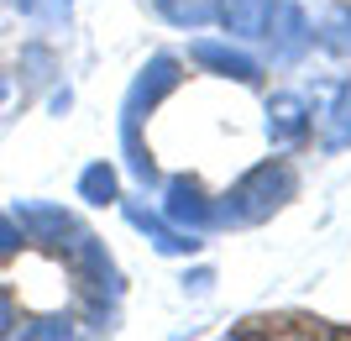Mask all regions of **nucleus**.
Returning a JSON list of instances; mask_svg holds the SVG:
<instances>
[{"instance_id": "obj_1", "label": "nucleus", "mask_w": 351, "mask_h": 341, "mask_svg": "<svg viewBox=\"0 0 351 341\" xmlns=\"http://www.w3.org/2000/svg\"><path fill=\"white\" fill-rule=\"evenodd\" d=\"M293 200V168L283 158L273 163H257L252 174H241L231 194H226V221H267L273 210Z\"/></svg>"}, {"instance_id": "obj_2", "label": "nucleus", "mask_w": 351, "mask_h": 341, "mask_svg": "<svg viewBox=\"0 0 351 341\" xmlns=\"http://www.w3.org/2000/svg\"><path fill=\"white\" fill-rule=\"evenodd\" d=\"M267 43H273V63H293L299 53L309 47V21L304 11L293 5V0H273V16H267V32H263Z\"/></svg>"}, {"instance_id": "obj_3", "label": "nucleus", "mask_w": 351, "mask_h": 341, "mask_svg": "<svg viewBox=\"0 0 351 341\" xmlns=\"http://www.w3.org/2000/svg\"><path fill=\"white\" fill-rule=\"evenodd\" d=\"M173 84H178V63L173 58H152V63H147L142 79H136L132 95H126V126H136L142 110H152V105H158ZM126 126H121V132H126Z\"/></svg>"}, {"instance_id": "obj_4", "label": "nucleus", "mask_w": 351, "mask_h": 341, "mask_svg": "<svg viewBox=\"0 0 351 341\" xmlns=\"http://www.w3.org/2000/svg\"><path fill=\"white\" fill-rule=\"evenodd\" d=\"M162 215H168L178 231H184V226H189V231H205L210 205H205V194H199V184H194V178H173V184H168V200H162Z\"/></svg>"}, {"instance_id": "obj_5", "label": "nucleus", "mask_w": 351, "mask_h": 341, "mask_svg": "<svg viewBox=\"0 0 351 341\" xmlns=\"http://www.w3.org/2000/svg\"><path fill=\"white\" fill-rule=\"evenodd\" d=\"M304 132H309V105L299 95H273V105H267V137H273V148H293Z\"/></svg>"}, {"instance_id": "obj_6", "label": "nucleus", "mask_w": 351, "mask_h": 341, "mask_svg": "<svg viewBox=\"0 0 351 341\" xmlns=\"http://www.w3.org/2000/svg\"><path fill=\"white\" fill-rule=\"evenodd\" d=\"M189 53H194V63H205V69H215V74H231V79H241V84H257V79H263L257 58H247L241 47H226V43H194Z\"/></svg>"}, {"instance_id": "obj_7", "label": "nucleus", "mask_w": 351, "mask_h": 341, "mask_svg": "<svg viewBox=\"0 0 351 341\" xmlns=\"http://www.w3.org/2000/svg\"><path fill=\"white\" fill-rule=\"evenodd\" d=\"M126 221H132L136 231H147L158 252H194V247H199V242H194V237H184V231H178L173 221H168V215H152L147 205H126Z\"/></svg>"}, {"instance_id": "obj_8", "label": "nucleus", "mask_w": 351, "mask_h": 341, "mask_svg": "<svg viewBox=\"0 0 351 341\" xmlns=\"http://www.w3.org/2000/svg\"><path fill=\"white\" fill-rule=\"evenodd\" d=\"M220 27L231 37H263L267 16H273V0H220Z\"/></svg>"}, {"instance_id": "obj_9", "label": "nucleus", "mask_w": 351, "mask_h": 341, "mask_svg": "<svg viewBox=\"0 0 351 341\" xmlns=\"http://www.w3.org/2000/svg\"><path fill=\"white\" fill-rule=\"evenodd\" d=\"M158 11L173 21V27H205V21H215L220 0H158Z\"/></svg>"}, {"instance_id": "obj_10", "label": "nucleus", "mask_w": 351, "mask_h": 341, "mask_svg": "<svg viewBox=\"0 0 351 341\" xmlns=\"http://www.w3.org/2000/svg\"><path fill=\"white\" fill-rule=\"evenodd\" d=\"M79 194H84L89 205H110V200H116V168L110 163H89L84 174H79Z\"/></svg>"}, {"instance_id": "obj_11", "label": "nucleus", "mask_w": 351, "mask_h": 341, "mask_svg": "<svg viewBox=\"0 0 351 341\" xmlns=\"http://www.w3.org/2000/svg\"><path fill=\"white\" fill-rule=\"evenodd\" d=\"M351 142V79L341 84L336 105H330V126H325V148H346Z\"/></svg>"}, {"instance_id": "obj_12", "label": "nucleus", "mask_w": 351, "mask_h": 341, "mask_svg": "<svg viewBox=\"0 0 351 341\" xmlns=\"http://www.w3.org/2000/svg\"><path fill=\"white\" fill-rule=\"evenodd\" d=\"M16 242H21V221H11V215L0 210V252H11Z\"/></svg>"}, {"instance_id": "obj_13", "label": "nucleus", "mask_w": 351, "mask_h": 341, "mask_svg": "<svg viewBox=\"0 0 351 341\" xmlns=\"http://www.w3.org/2000/svg\"><path fill=\"white\" fill-rule=\"evenodd\" d=\"M69 320H37V326H27V336H69Z\"/></svg>"}, {"instance_id": "obj_14", "label": "nucleus", "mask_w": 351, "mask_h": 341, "mask_svg": "<svg viewBox=\"0 0 351 341\" xmlns=\"http://www.w3.org/2000/svg\"><path fill=\"white\" fill-rule=\"evenodd\" d=\"M5 331H11V299L0 294V336H5Z\"/></svg>"}, {"instance_id": "obj_15", "label": "nucleus", "mask_w": 351, "mask_h": 341, "mask_svg": "<svg viewBox=\"0 0 351 341\" xmlns=\"http://www.w3.org/2000/svg\"><path fill=\"white\" fill-rule=\"evenodd\" d=\"M5 95H11V84H5V74H0V100H5Z\"/></svg>"}, {"instance_id": "obj_16", "label": "nucleus", "mask_w": 351, "mask_h": 341, "mask_svg": "<svg viewBox=\"0 0 351 341\" xmlns=\"http://www.w3.org/2000/svg\"><path fill=\"white\" fill-rule=\"evenodd\" d=\"M16 5H27V11H32V0H16Z\"/></svg>"}]
</instances>
